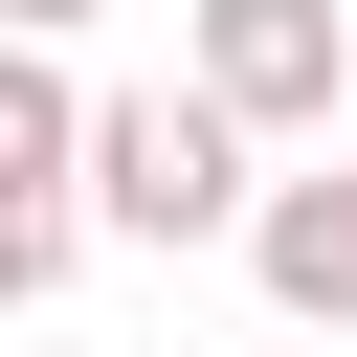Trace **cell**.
Here are the masks:
<instances>
[{
  "instance_id": "6da1fadb",
  "label": "cell",
  "mask_w": 357,
  "mask_h": 357,
  "mask_svg": "<svg viewBox=\"0 0 357 357\" xmlns=\"http://www.w3.org/2000/svg\"><path fill=\"white\" fill-rule=\"evenodd\" d=\"M245 156H268V134H245L223 89H112V134H89V223H134V245H223V223H268Z\"/></svg>"
},
{
  "instance_id": "7a4b0ae2",
  "label": "cell",
  "mask_w": 357,
  "mask_h": 357,
  "mask_svg": "<svg viewBox=\"0 0 357 357\" xmlns=\"http://www.w3.org/2000/svg\"><path fill=\"white\" fill-rule=\"evenodd\" d=\"M89 134H112V112L67 89V45H22V67H0V290H22V312L89 268Z\"/></svg>"
},
{
  "instance_id": "3957f363",
  "label": "cell",
  "mask_w": 357,
  "mask_h": 357,
  "mask_svg": "<svg viewBox=\"0 0 357 357\" xmlns=\"http://www.w3.org/2000/svg\"><path fill=\"white\" fill-rule=\"evenodd\" d=\"M178 89H223L245 134H335L357 112V22L335 0H201L178 22Z\"/></svg>"
},
{
  "instance_id": "277c9868",
  "label": "cell",
  "mask_w": 357,
  "mask_h": 357,
  "mask_svg": "<svg viewBox=\"0 0 357 357\" xmlns=\"http://www.w3.org/2000/svg\"><path fill=\"white\" fill-rule=\"evenodd\" d=\"M245 268H268V312H312V335H357V134H335L312 178H268V223H245Z\"/></svg>"
},
{
  "instance_id": "5b68a950",
  "label": "cell",
  "mask_w": 357,
  "mask_h": 357,
  "mask_svg": "<svg viewBox=\"0 0 357 357\" xmlns=\"http://www.w3.org/2000/svg\"><path fill=\"white\" fill-rule=\"evenodd\" d=\"M0 22H22V45H67V22H89V0H0Z\"/></svg>"
}]
</instances>
